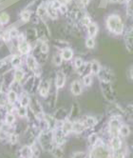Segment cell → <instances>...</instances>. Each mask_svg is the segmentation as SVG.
<instances>
[{
	"instance_id": "obj_1",
	"label": "cell",
	"mask_w": 133,
	"mask_h": 158,
	"mask_svg": "<svg viewBox=\"0 0 133 158\" xmlns=\"http://www.w3.org/2000/svg\"><path fill=\"white\" fill-rule=\"evenodd\" d=\"M107 28L110 32L117 35L123 34L124 32V23L122 18L118 14H110L107 18Z\"/></svg>"
},
{
	"instance_id": "obj_2",
	"label": "cell",
	"mask_w": 133,
	"mask_h": 158,
	"mask_svg": "<svg viewBox=\"0 0 133 158\" xmlns=\"http://www.w3.org/2000/svg\"><path fill=\"white\" fill-rule=\"evenodd\" d=\"M90 158H112V155L110 149L101 144L93 148L90 152Z\"/></svg>"
},
{
	"instance_id": "obj_3",
	"label": "cell",
	"mask_w": 133,
	"mask_h": 158,
	"mask_svg": "<svg viewBox=\"0 0 133 158\" xmlns=\"http://www.w3.org/2000/svg\"><path fill=\"white\" fill-rule=\"evenodd\" d=\"M53 134L51 132H43L40 136V143L46 151H51L53 148Z\"/></svg>"
},
{
	"instance_id": "obj_4",
	"label": "cell",
	"mask_w": 133,
	"mask_h": 158,
	"mask_svg": "<svg viewBox=\"0 0 133 158\" xmlns=\"http://www.w3.org/2000/svg\"><path fill=\"white\" fill-rule=\"evenodd\" d=\"M108 127H110V132L111 133L112 137H113V136H118L119 129L121 127V122L116 116L110 119Z\"/></svg>"
},
{
	"instance_id": "obj_5",
	"label": "cell",
	"mask_w": 133,
	"mask_h": 158,
	"mask_svg": "<svg viewBox=\"0 0 133 158\" xmlns=\"http://www.w3.org/2000/svg\"><path fill=\"white\" fill-rule=\"evenodd\" d=\"M126 46L128 51L133 52V27L127 31L126 34Z\"/></svg>"
},
{
	"instance_id": "obj_6",
	"label": "cell",
	"mask_w": 133,
	"mask_h": 158,
	"mask_svg": "<svg viewBox=\"0 0 133 158\" xmlns=\"http://www.w3.org/2000/svg\"><path fill=\"white\" fill-rule=\"evenodd\" d=\"M38 91H39V94L43 96V97H46L49 94V91H50V82L48 80H43L41 84L39 85V88H38Z\"/></svg>"
},
{
	"instance_id": "obj_7",
	"label": "cell",
	"mask_w": 133,
	"mask_h": 158,
	"mask_svg": "<svg viewBox=\"0 0 133 158\" xmlns=\"http://www.w3.org/2000/svg\"><path fill=\"white\" fill-rule=\"evenodd\" d=\"M26 63H27V67L29 68V70L31 71H35L38 69V63L36 61V59L34 56L33 55H28L26 58Z\"/></svg>"
},
{
	"instance_id": "obj_8",
	"label": "cell",
	"mask_w": 133,
	"mask_h": 158,
	"mask_svg": "<svg viewBox=\"0 0 133 158\" xmlns=\"http://www.w3.org/2000/svg\"><path fill=\"white\" fill-rule=\"evenodd\" d=\"M18 51L21 54H29L31 51V46L29 42L22 41L18 43Z\"/></svg>"
},
{
	"instance_id": "obj_9",
	"label": "cell",
	"mask_w": 133,
	"mask_h": 158,
	"mask_svg": "<svg viewBox=\"0 0 133 158\" xmlns=\"http://www.w3.org/2000/svg\"><path fill=\"white\" fill-rule=\"evenodd\" d=\"M66 83V75L63 71H58L56 74V79H55V85L58 89H61L65 86Z\"/></svg>"
},
{
	"instance_id": "obj_10",
	"label": "cell",
	"mask_w": 133,
	"mask_h": 158,
	"mask_svg": "<svg viewBox=\"0 0 133 158\" xmlns=\"http://www.w3.org/2000/svg\"><path fill=\"white\" fill-rule=\"evenodd\" d=\"M70 91L72 92V94L80 95L82 94V91H83L81 83H80L78 80H74L70 85Z\"/></svg>"
},
{
	"instance_id": "obj_11",
	"label": "cell",
	"mask_w": 133,
	"mask_h": 158,
	"mask_svg": "<svg viewBox=\"0 0 133 158\" xmlns=\"http://www.w3.org/2000/svg\"><path fill=\"white\" fill-rule=\"evenodd\" d=\"M60 54H61L63 60L70 61V60H71L72 57H73V51H72L70 48H64Z\"/></svg>"
},
{
	"instance_id": "obj_12",
	"label": "cell",
	"mask_w": 133,
	"mask_h": 158,
	"mask_svg": "<svg viewBox=\"0 0 133 158\" xmlns=\"http://www.w3.org/2000/svg\"><path fill=\"white\" fill-rule=\"evenodd\" d=\"M110 146L113 151H119V149H122V140H121L118 136H113L111 139Z\"/></svg>"
},
{
	"instance_id": "obj_13",
	"label": "cell",
	"mask_w": 133,
	"mask_h": 158,
	"mask_svg": "<svg viewBox=\"0 0 133 158\" xmlns=\"http://www.w3.org/2000/svg\"><path fill=\"white\" fill-rule=\"evenodd\" d=\"M53 140H55L57 145H62L65 143V134H64L61 129H58L53 134Z\"/></svg>"
},
{
	"instance_id": "obj_14",
	"label": "cell",
	"mask_w": 133,
	"mask_h": 158,
	"mask_svg": "<svg viewBox=\"0 0 133 158\" xmlns=\"http://www.w3.org/2000/svg\"><path fill=\"white\" fill-rule=\"evenodd\" d=\"M98 26L96 23H90V25L87 26V32H88V35H90V37H95L96 34H97L98 32Z\"/></svg>"
},
{
	"instance_id": "obj_15",
	"label": "cell",
	"mask_w": 133,
	"mask_h": 158,
	"mask_svg": "<svg viewBox=\"0 0 133 158\" xmlns=\"http://www.w3.org/2000/svg\"><path fill=\"white\" fill-rule=\"evenodd\" d=\"M33 155V152L31 147L29 146H25L21 149V156L23 158H31Z\"/></svg>"
},
{
	"instance_id": "obj_16",
	"label": "cell",
	"mask_w": 133,
	"mask_h": 158,
	"mask_svg": "<svg viewBox=\"0 0 133 158\" xmlns=\"http://www.w3.org/2000/svg\"><path fill=\"white\" fill-rule=\"evenodd\" d=\"M100 71H101L100 63L97 61V60H92L90 62V71L93 74H99Z\"/></svg>"
},
{
	"instance_id": "obj_17",
	"label": "cell",
	"mask_w": 133,
	"mask_h": 158,
	"mask_svg": "<svg viewBox=\"0 0 133 158\" xmlns=\"http://www.w3.org/2000/svg\"><path fill=\"white\" fill-rule=\"evenodd\" d=\"M86 126L82 122H74L72 123V132H74L76 133H81L82 132L85 131Z\"/></svg>"
},
{
	"instance_id": "obj_18",
	"label": "cell",
	"mask_w": 133,
	"mask_h": 158,
	"mask_svg": "<svg viewBox=\"0 0 133 158\" xmlns=\"http://www.w3.org/2000/svg\"><path fill=\"white\" fill-rule=\"evenodd\" d=\"M61 131L63 132V133L65 135H67L68 133H70L72 132V123L70 121H66V122H64L63 125H62V128H61Z\"/></svg>"
},
{
	"instance_id": "obj_19",
	"label": "cell",
	"mask_w": 133,
	"mask_h": 158,
	"mask_svg": "<svg viewBox=\"0 0 133 158\" xmlns=\"http://www.w3.org/2000/svg\"><path fill=\"white\" fill-rule=\"evenodd\" d=\"M51 153L55 158H63L64 156V151L62 149V148L60 147H53L51 149Z\"/></svg>"
},
{
	"instance_id": "obj_20",
	"label": "cell",
	"mask_w": 133,
	"mask_h": 158,
	"mask_svg": "<svg viewBox=\"0 0 133 158\" xmlns=\"http://www.w3.org/2000/svg\"><path fill=\"white\" fill-rule=\"evenodd\" d=\"M119 134L123 137H127L130 134V129L127 125H121L119 129Z\"/></svg>"
},
{
	"instance_id": "obj_21",
	"label": "cell",
	"mask_w": 133,
	"mask_h": 158,
	"mask_svg": "<svg viewBox=\"0 0 133 158\" xmlns=\"http://www.w3.org/2000/svg\"><path fill=\"white\" fill-rule=\"evenodd\" d=\"M83 123L86 127H93L97 123V120L93 116H87Z\"/></svg>"
},
{
	"instance_id": "obj_22",
	"label": "cell",
	"mask_w": 133,
	"mask_h": 158,
	"mask_svg": "<svg viewBox=\"0 0 133 158\" xmlns=\"http://www.w3.org/2000/svg\"><path fill=\"white\" fill-rule=\"evenodd\" d=\"M47 14L49 15L50 18H52V19H56V18L58 17L57 11L54 10L53 8H51L50 4H49V6L47 7Z\"/></svg>"
},
{
	"instance_id": "obj_23",
	"label": "cell",
	"mask_w": 133,
	"mask_h": 158,
	"mask_svg": "<svg viewBox=\"0 0 133 158\" xmlns=\"http://www.w3.org/2000/svg\"><path fill=\"white\" fill-rule=\"evenodd\" d=\"M37 15L39 17H44L47 14V7L44 5V4H41L38 8H37Z\"/></svg>"
},
{
	"instance_id": "obj_24",
	"label": "cell",
	"mask_w": 133,
	"mask_h": 158,
	"mask_svg": "<svg viewBox=\"0 0 133 158\" xmlns=\"http://www.w3.org/2000/svg\"><path fill=\"white\" fill-rule=\"evenodd\" d=\"M17 99V94L16 92L14 91H10L9 94H8V101L11 103V104H14L15 101Z\"/></svg>"
},
{
	"instance_id": "obj_25",
	"label": "cell",
	"mask_w": 133,
	"mask_h": 158,
	"mask_svg": "<svg viewBox=\"0 0 133 158\" xmlns=\"http://www.w3.org/2000/svg\"><path fill=\"white\" fill-rule=\"evenodd\" d=\"M10 21V15L7 13H1L0 14V24L1 25H6Z\"/></svg>"
},
{
	"instance_id": "obj_26",
	"label": "cell",
	"mask_w": 133,
	"mask_h": 158,
	"mask_svg": "<svg viewBox=\"0 0 133 158\" xmlns=\"http://www.w3.org/2000/svg\"><path fill=\"white\" fill-rule=\"evenodd\" d=\"M98 141H99V137L97 133H92V134H90V137H88V142H90L91 146H95L98 143Z\"/></svg>"
},
{
	"instance_id": "obj_27",
	"label": "cell",
	"mask_w": 133,
	"mask_h": 158,
	"mask_svg": "<svg viewBox=\"0 0 133 158\" xmlns=\"http://www.w3.org/2000/svg\"><path fill=\"white\" fill-rule=\"evenodd\" d=\"M24 78V71L21 70H17L14 72V81L15 82H21Z\"/></svg>"
},
{
	"instance_id": "obj_28",
	"label": "cell",
	"mask_w": 133,
	"mask_h": 158,
	"mask_svg": "<svg viewBox=\"0 0 133 158\" xmlns=\"http://www.w3.org/2000/svg\"><path fill=\"white\" fill-rule=\"evenodd\" d=\"M127 14L128 16L133 15V0H127Z\"/></svg>"
},
{
	"instance_id": "obj_29",
	"label": "cell",
	"mask_w": 133,
	"mask_h": 158,
	"mask_svg": "<svg viewBox=\"0 0 133 158\" xmlns=\"http://www.w3.org/2000/svg\"><path fill=\"white\" fill-rule=\"evenodd\" d=\"M62 61H63V58L60 54H54L53 58H52V62H53L54 65H56V66H60V65L62 64Z\"/></svg>"
},
{
	"instance_id": "obj_30",
	"label": "cell",
	"mask_w": 133,
	"mask_h": 158,
	"mask_svg": "<svg viewBox=\"0 0 133 158\" xmlns=\"http://www.w3.org/2000/svg\"><path fill=\"white\" fill-rule=\"evenodd\" d=\"M31 11H23L21 14H20V16H21V19L23 20V21H29V20L31 19Z\"/></svg>"
},
{
	"instance_id": "obj_31",
	"label": "cell",
	"mask_w": 133,
	"mask_h": 158,
	"mask_svg": "<svg viewBox=\"0 0 133 158\" xmlns=\"http://www.w3.org/2000/svg\"><path fill=\"white\" fill-rule=\"evenodd\" d=\"M83 83L85 86H90V85L92 84V76L90 74H86L83 77Z\"/></svg>"
},
{
	"instance_id": "obj_32",
	"label": "cell",
	"mask_w": 133,
	"mask_h": 158,
	"mask_svg": "<svg viewBox=\"0 0 133 158\" xmlns=\"http://www.w3.org/2000/svg\"><path fill=\"white\" fill-rule=\"evenodd\" d=\"M74 67L75 69H77V70H79V69H81L83 66H84V61H83V59L81 57H76L75 60H74Z\"/></svg>"
},
{
	"instance_id": "obj_33",
	"label": "cell",
	"mask_w": 133,
	"mask_h": 158,
	"mask_svg": "<svg viewBox=\"0 0 133 158\" xmlns=\"http://www.w3.org/2000/svg\"><path fill=\"white\" fill-rule=\"evenodd\" d=\"M86 47L87 49H93L95 47V40L93 37H88L86 40Z\"/></svg>"
},
{
	"instance_id": "obj_34",
	"label": "cell",
	"mask_w": 133,
	"mask_h": 158,
	"mask_svg": "<svg viewBox=\"0 0 133 158\" xmlns=\"http://www.w3.org/2000/svg\"><path fill=\"white\" fill-rule=\"evenodd\" d=\"M5 120H6V123H7L8 125H11V124H14V123L15 117H14V114H11V113L10 112V113H8V114L6 115Z\"/></svg>"
},
{
	"instance_id": "obj_35",
	"label": "cell",
	"mask_w": 133,
	"mask_h": 158,
	"mask_svg": "<svg viewBox=\"0 0 133 158\" xmlns=\"http://www.w3.org/2000/svg\"><path fill=\"white\" fill-rule=\"evenodd\" d=\"M11 64H13L14 67H18L21 64V57L18 55H14L13 59H11Z\"/></svg>"
},
{
	"instance_id": "obj_36",
	"label": "cell",
	"mask_w": 133,
	"mask_h": 158,
	"mask_svg": "<svg viewBox=\"0 0 133 158\" xmlns=\"http://www.w3.org/2000/svg\"><path fill=\"white\" fill-rule=\"evenodd\" d=\"M18 34H19V32H18L17 29H15V28H14V29H11L9 32H8V35H9V37H10L11 39L17 38Z\"/></svg>"
},
{
	"instance_id": "obj_37",
	"label": "cell",
	"mask_w": 133,
	"mask_h": 158,
	"mask_svg": "<svg viewBox=\"0 0 133 158\" xmlns=\"http://www.w3.org/2000/svg\"><path fill=\"white\" fill-rule=\"evenodd\" d=\"M61 4H62V3L60 2L59 0H52V1L50 3V5L51 8H53L54 10L58 11L59 8H60V6H61Z\"/></svg>"
},
{
	"instance_id": "obj_38",
	"label": "cell",
	"mask_w": 133,
	"mask_h": 158,
	"mask_svg": "<svg viewBox=\"0 0 133 158\" xmlns=\"http://www.w3.org/2000/svg\"><path fill=\"white\" fill-rule=\"evenodd\" d=\"M81 23L83 24L84 26H87V27L91 23V19H90V16L85 15V16H83V17L81 18Z\"/></svg>"
},
{
	"instance_id": "obj_39",
	"label": "cell",
	"mask_w": 133,
	"mask_h": 158,
	"mask_svg": "<svg viewBox=\"0 0 133 158\" xmlns=\"http://www.w3.org/2000/svg\"><path fill=\"white\" fill-rule=\"evenodd\" d=\"M20 103H21V106L23 107H26L27 105H29L30 103V98L28 95H23L21 97V100H20Z\"/></svg>"
},
{
	"instance_id": "obj_40",
	"label": "cell",
	"mask_w": 133,
	"mask_h": 158,
	"mask_svg": "<svg viewBox=\"0 0 133 158\" xmlns=\"http://www.w3.org/2000/svg\"><path fill=\"white\" fill-rule=\"evenodd\" d=\"M17 113H18V115L21 116V117L27 116V109H26V107H23V106L20 107L17 110Z\"/></svg>"
},
{
	"instance_id": "obj_41",
	"label": "cell",
	"mask_w": 133,
	"mask_h": 158,
	"mask_svg": "<svg viewBox=\"0 0 133 158\" xmlns=\"http://www.w3.org/2000/svg\"><path fill=\"white\" fill-rule=\"evenodd\" d=\"M126 112L127 113L128 117H129L131 120H133V105H128Z\"/></svg>"
},
{
	"instance_id": "obj_42",
	"label": "cell",
	"mask_w": 133,
	"mask_h": 158,
	"mask_svg": "<svg viewBox=\"0 0 133 158\" xmlns=\"http://www.w3.org/2000/svg\"><path fill=\"white\" fill-rule=\"evenodd\" d=\"M40 49H41V50H40V51H41L42 54H48V52H49V51H50L49 45H48V44H47V43H45V42L42 43L41 48H40Z\"/></svg>"
},
{
	"instance_id": "obj_43",
	"label": "cell",
	"mask_w": 133,
	"mask_h": 158,
	"mask_svg": "<svg viewBox=\"0 0 133 158\" xmlns=\"http://www.w3.org/2000/svg\"><path fill=\"white\" fill-rule=\"evenodd\" d=\"M72 158H87V154L84 152H77L74 153Z\"/></svg>"
},
{
	"instance_id": "obj_44",
	"label": "cell",
	"mask_w": 133,
	"mask_h": 158,
	"mask_svg": "<svg viewBox=\"0 0 133 158\" xmlns=\"http://www.w3.org/2000/svg\"><path fill=\"white\" fill-rule=\"evenodd\" d=\"M58 11H60V13H61V14H66V13H68V7H67L66 4H65V3H62Z\"/></svg>"
},
{
	"instance_id": "obj_45",
	"label": "cell",
	"mask_w": 133,
	"mask_h": 158,
	"mask_svg": "<svg viewBox=\"0 0 133 158\" xmlns=\"http://www.w3.org/2000/svg\"><path fill=\"white\" fill-rule=\"evenodd\" d=\"M114 158H124V152H122L121 149H119V151H116L115 154H114Z\"/></svg>"
},
{
	"instance_id": "obj_46",
	"label": "cell",
	"mask_w": 133,
	"mask_h": 158,
	"mask_svg": "<svg viewBox=\"0 0 133 158\" xmlns=\"http://www.w3.org/2000/svg\"><path fill=\"white\" fill-rule=\"evenodd\" d=\"M7 138V132L2 131V129H0V139L1 140H4Z\"/></svg>"
},
{
	"instance_id": "obj_47",
	"label": "cell",
	"mask_w": 133,
	"mask_h": 158,
	"mask_svg": "<svg viewBox=\"0 0 133 158\" xmlns=\"http://www.w3.org/2000/svg\"><path fill=\"white\" fill-rule=\"evenodd\" d=\"M17 142V135H15V134H11V143H16Z\"/></svg>"
},
{
	"instance_id": "obj_48",
	"label": "cell",
	"mask_w": 133,
	"mask_h": 158,
	"mask_svg": "<svg viewBox=\"0 0 133 158\" xmlns=\"http://www.w3.org/2000/svg\"><path fill=\"white\" fill-rule=\"evenodd\" d=\"M17 40H18V43L19 42H22V41H25V35L23 34H19L17 36Z\"/></svg>"
},
{
	"instance_id": "obj_49",
	"label": "cell",
	"mask_w": 133,
	"mask_h": 158,
	"mask_svg": "<svg viewBox=\"0 0 133 158\" xmlns=\"http://www.w3.org/2000/svg\"><path fill=\"white\" fill-rule=\"evenodd\" d=\"M82 4L84 6H87L90 4V0H82Z\"/></svg>"
},
{
	"instance_id": "obj_50",
	"label": "cell",
	"mask_w": 133,
	"mask_h": 158,
	"mask_svg": "<svg viewBox=\"0 0 133 158\" xmlns=\"http://www.w3.org/2000/svg\"><path fill=\"white\" fill-rule=\"evenodd\" d=\"M129 74H130V77L131 79L133 80V67L130 68V70H129Z\"/></svg>"
},
{
	"instance_id": "obj_51",
	"label": "cell",
	"mask_w": 133,
	"mask_h": 158,
	"mask_svg": "<svg viewBox=\"0 0 133 158\" xmlns=\"http://www.w3.org/2000/svg\"><path fill=\"white\" fill-rule=\"evenodd\" d=\"M126 1H127V0H117V2H118V3H124Z\"/></svg>"
},
{
	"instance_id": "obj_52",
	"label": "cell",
	"mask_w": 133,
	"mask_h": 158,
	"mask_svg": "<svg viewBox=\"0 0 133 158\" xmlns=\"http://www.w3.org/2000/svg\"><path fill=\"white\" fill-rule=\"evenodd\" d=\"M110 3H116L117 2V0H107Z\"/></svg>"
},
{
	"instance_id": "obj_53",
	"label": "cell",
	"mask_w": 133,
	"mask_h": 158,
	"mask_svg": "<svg viewBox=\"0 0 133 158\" xmlns=\"http://www.w3.org/2000/svg\"><path fill=\"white\" fill-rule=\"evenodd\" d=\"M72 1V0H64V2L65 3H70Z\"/></svg>"
},
{
	"instance_id": "obj_54",
	"label": "cell",
	"mask_w": 133,
	"mask_h": 158,
	"mask_svg": "<svg viewBox=\"0 0 133 158\" xmlns=\"http://www.w3.org/2000/svg\"><path fill=\"white\" fill-rule=\"evenodd\" d=\"M132 17H133V15H132Z\"/></svg>"
}]
</instances>
